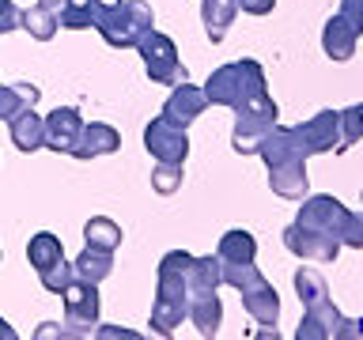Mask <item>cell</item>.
<instances>
[{
    "label": "cell",
    "instance_id": "9c48e42d",
    "mask_svg": "<svg viewBox=\"0 0 363 340\" xmlns=\"http://www.w3.org/2000/svg\"><path fill=\"white\" fill-rule=\"evenodd\" d=\"M295 220L314 227V231H322V234H333L337 242L345 246V234H348V223H352V208H345V204H340L337 197H329V193H318V197H303Z\"/></svg>",
    "mask_w": 363,
    "mask_h": 340
},
{
    "label": "cell",
    "instance_id": "e575fe53",
    "mask_svg": "<svg viewBox=\"0 0 363 340\" xmlns=\"http://www.w3.org/2000/svg\"><path fill=\"white\" fill-rule=\"evenodd\" d=\"M345 246H352V249H363V215H359V212H352V223H348Z\"/></svg>",
    "mask_w": 363,
    "mask_h": 340
},
{
    "label": "cell",
    "instance_id": "83f0119b",
    "mask_svg": "<svg viewBox=\"0 0 363 340\" xmlns=\"http://www.w3.org/2000/svg\"><path fill=\"white\" fill-rule=\"evenodd\" d=\"M295 291H299L303 310H306V306H314V302H322V299H329V288H325L322 272H314V268H299V272H295Z\"/></svg>",
    "mask_w": 363,
    "mask_h": 340
},
{
    "label": "cell",
    "instance_id": "4dcf8cb0",
    "mask_svg": "<svg viewBox=\"0 0 363 340\" xmlns=\"http://www.w3.org/2000/svg\"><path fill=\"white\" fill-rule=\"evenodd\" d=\"M38 280H42V288L50 291V295H61L68 283L76 280V272H72V265H68V261L61 257V261H53L50 268H42V272H38Z\"/></svg>",
    "mask_w": 363,
    "mask_h": 340
},
{
    "label": "cell",
    "instance_id": "44dd1931",
    "mask_svg": "<svg viewBox=\"0 0 363 340\" xmlns=\"http://www.w3.org/2000/svg\"><path fill=\"white\" fill-rule=\"evenodd\" d=\"M72 272L84 283H102L113 272V254L110 249H99V246H84V254L72 261Z\"/></svg>",
    "mask_w": 363,
    "mask_h": 340
},
{
    "label": "cell",
    "instance_id": "f35d334b",
    "mask_svg": "<svg viewBox=\"0 0 363 340\" xmlns=\"http://www.w3.org/2000/svg\"><path fill=\"white\" fill-rule=\"evenodd\" d=\"M0 340H16V329H11L4 317H0Z\"/></svg>",
    "mask_w": 363,
    "mask_h": 340
},
{
    "label": "cell",
    "instance_id": "9a60e30c",
    "mask_svg": "<svg viewBox=\"0 0 363 340\" xmlns=\"http://www.w3.org/2000/svg\"><path fill=\"white\" fill-rule=\"evenodd\" d=\"M121 147V132L113 129L106 121H84V132H79V140L72 147L76 159H99V155H113Z\"/></svg>",
    "mask_w": 363,
    "mask_h": 340
},
{
    "label": "cell",
    "instance_id": "f1b7e54d",
    "mask_svg": "<svg viewBox=\"0 0 363 340\" xmlns=\"http://www.w3.org/2000/svg\"><path fill=\"white\" fill-rule=\"evenodd\" d=\"M57 23L68 30H87L95 27V8H91V0H65L57 11Z\"/></svg>",
    "mask_w": 363,
    "mask_h": 340
},
{
    "label": "cell",
    "instance_id": "7c38bea8",
    "mask_svg": "<svg viewBox=\"0 0 363 340\" xmlns=\"http://www.w3.org/2000/svg\"><path fill=\"white\" fill-rule=\"evenodd\" d=\"M144 147H147V155H152V159H163V163H186L189 136H186L182 125L167 121L163 113H159V118L147 121V129H144Z\"/></svg>",
    "mask_w": 363,
    "mask_h": 340
},
{
    "label": "cell",
    "instance_id": "8992f818",
    "mask_svg": "<svg viewBox=\"0 0 363 340\" xmlns=\"http://www.w3.org/2000/svg\"><path fill=\"white\" fill-rule=\"evenodd\" d=\"M277 113L280 106L272 102V95H261L257 102H250V106L235 110V132H231V147L238 155H257L261 140H265V132L277 125Z\"/></svg>",
    "mask_w": 363,
    "mask_h": 340
},
{
    "label": "cell",
    "instance_id": "d4e9b609",
    "mask_svg": "<svg viewBox=\"0 0 363 340\" xmlns=\"http://www.w3.org/2000/svg\"><path fill=\"white\" fill-rule=\"evenodd\" d=\"M216 254H220V261H254L257 257V242H254V234H250V231L235 227V231H227L220 238Z\"/></svg>",
    "mask_w": 363,
    "mask_h": 340
},
{
    "label": "cell",
    "instance_id": "d590c367",
    "mask_svg": "<svg viewBox=\"0 0 363 340\" xmlns=\"http://www.w3.org/2000/svg\"><path fill=\"white\" fill-rule=\"evenodd\" d=\"M238 8L250 11V16H269L277 8V0H238Z\"/></svg>",
    "mask_w": 363,
    "mask_h": 340
},
{
    "label": "cell",
    "instance_id": "5b68a950",
    "mask_svg": "<svg viewBox=\"0 0 363 340\" xmlns=\"http://www.w3.org/2000/svg\"><path fill=\"white\" fill-rule=\"evenodd\" d=\"M136 53H140V61L147 68V76H152V84H167V87H178L186 84L189 72L186 64L178 61V45L167 38V34L159 30H147L140 42H136Z\"/></svg>",
    "mask_w": 363,
    "mask_h": 340
},
{
    "label": "cell",
    "instance_id": "5bb4252c",
    "mask_svg": "<svg viewBox=\"0 0 363 340\" xmlns=\"http://www.w3.org/2000/svg\"><path fill=\"white\" fill-rule=\"evenodd\" d=\"M204 106H208L204 87H193L189 79H186V84H178L174 91H170V98L163 102V118L182 125V129H189V125L204 113Z\"/></svg>",
    "mask_w": 363,
    "mask_h": 340
},
{
    "label": "cell",
    "instance_id": "7402d4cb",
    "mask_svg": "<svg viewBox=\"0 0 363 340\" xmlns=\"http://www.w3.org/2000/svg\"><path fill=\"white\" fill-rule=\"evenodd\" d=\"M220 283H223V261H220V254L193 257V265H189V299H193V295H204V291H220Z\"/></svg>",
    "mask_w": 363,
    "mask_h": 340
},
{
    "label": "cell",
    "instance_id": "7a4b0ae2",
    "mask_svg": "<svg viewBox=\"0 0 363 340\" xmlns=\"http://www.w3.org/2000/svg\"><path fill=\"white\" fill-rule=\"evenodd\" d=\"M95 30L113 50H136L147 30H155V16L147 0H91Z\"/></svg>",
    "mask_w": 363,
    "mask_h": 340
},
{
    "label": "cell",
    "instance_id": "8fae6325",
    "mask_svg": "<svg viewBox=\"0 0 363 340\" xmlns=\"http://www.w3.org/2000/svg\"><path fill=\"white\" fill-rule=\"evenodd\" d=\"M284 246H288L295 257L318 261V265H333L337 254H340V242L333 234H322V231H314V227H306L299 220L284 227Z\"/></svg>",
    "mask_w": 363,
    "mask_h": 340
},
{
    "label": "cell",
    "instance_id": "ab89813d",
    "mask_svg": "<svg viewBox=\"0 0 363 340\" xmlns=\"http://www.w3.org/2000/svg\"><path fill=\"white\" fill-rule=\"evenodd\" d=\"M38 4H42L45 11H53V16H57V11H61V4H65V0H38Z\"/></svg>",
    "mask_w": 363,
    "mask_h": 340
},
{
    "label": "cell",
    "instance_id": "d6986e66",
    "mask_svg": "<svg viewBox=\"0 0 363 340\" xmlns=\"http://www.w3.org/2000/svg\"><path fill=\"white\" fill-rule=\"evenodd\" d=\"M189 322L197 325L201 336H216V333H220V322H223L220 295H216V291L193 295V299H189Z\"/></svg>",
    "mask_w": 363,
    "mask_h": 340
},
{
    "label": "cell",
    "instance_id": "cb8c5ba5",
    "mask_svg": "<svg viewBox=\"0 0 363 340\" xmlns=\"http://www.w3.org/2000/svg\"><path fill=\"white\" fill-rule=\"evenodd\" d=\"M61 257H65V246H61V238H57V234H50V231L30 234V242H27V261H30L34 272L50 268L53 261H61Z\"/></svg>",
    "mask_w": 363,
    "mask_h": 340
},
{
    "label": "cell",
    "instance_id": "60d3db41",
    "mask_svg": "<svg viewBox=\"0 0 363 340\" xmlns=\"http://www.w3.org/2000/svg\"><path fill=\"white\" fill-rule=\"evenodd\" d=\"M359 336H363V317H359Z\"/></svg>",
    "mask_w": 363,
    "mask_h": 340
},
{
    "label": "cell",
    "instance_id": "484cf974",
    "mask_svg": "<svg viewBox=\"0 0 363 340\" xmlns=\"http://www.w3.org/2000/svg\"><path fill=\"white\" fill-rule=\"evenodd\" d=\"M84 238H87V246H99V249H118L121 246V227L110 220V215H91L87 227H84Z\"/></svg>",
    "mask_w": 363,
    "mask_h": 340
},
{
    "label": "cell",
    "instance_id": "6da1fadb",
    "mask_svg": "<svg viewBox=\"0 0 363 340\" xmlns=\"http://www.w3.org/2000/svg\"><path fill=\"white\" fill-rule=\"evenodd\" d=\"M189 265L193 254H186V249H170L159 261L152 302V329L159 336H170L182 322H189Z\"/></svg>",
    "mask_w": 363,
    "mask_h": 340
},
{
    "label": "cell",
    "instance_id": "f546056e",
    "mask_svg": "<svg viewBox=\"0 0 363 340\" xmlns=\"http://www.w3.org/2000/svg\"><path fill=\"white\" fill-rule=\"evenodd\" d=\"M186 163H163V159H155V170H152V189L170 197V193L182 189V178H186Z\"/></svg>",
    "mask_w": 363,
    "mask_h": 340
},
{
    "label": "cell",
    "instance_id": "4fadbf2b",
    "mask_svg": "<svg viewBox=\"0 0 363 340\" xmlns=\"http://www.w3.org/2000/svg\"><path fill=\"white\" fill-rule=\"evenodd\" d=\"M79 132H84V113L76 106H57L50 118H45V147H53V152L72 155Z\"/></svg>",
    "mask_w": 363,
    "mask_h": 340
},
{
    "label": "cell",
    "instance_id": "603a6c76",
    "mask_svg": "<svg viewBox=\"0 0 363 340\" xmlns=\"http://www.w3.org/2000/svg\"><path fill=\"white\" fill-rule=\"evenodd\" d=\"M42 91L34 87V84H0V121H11V118H19L23 110H30L34 102H38Z\"/></svg>",
    "mask_w": 363,
    "mask_h": 340
},
{
    "label": "cell",
    "instance_id": "52a82bcc",
    "mask_svg": "<svg viewBox=\"0 0 363 340\" xmlns=\"http://www.w3.org/2000/svg\"><path fill=\"white\" fill-rule=\"evenodd\" d=\"M359 322H348L329 299L303 310V322L295 329V340H356Z\"/></svg>",
    "mask_w": 363,
    "mask_h": 340
},
{
    "label": "cell",
    "instance_id": "3957f363",
    "mask_svg": "<svg viewBox=\"0 0 363 340\" xmlns=\"http://www.w3.org/2000/svg\"><path fill=\"white\" fill-rule=\"evenodd\" d=\"M204 95L212 106H227V110H242L250 102H257L261 95H269L265 87V68L257 61H231L220 64L216 72L204 79Z\"/></svg>",
    "mask_w": 363,
    "mask_h": 340
},
{
    "label": "cell",
    "instance_id": "277c9868",
    "mask_svg": "<svg viewBox=\"0 0 363 340\" xmlns=\"http://www.w3.org/2000/svg\"><path fill=\"white\" fill-rule=\"evenodd\" d=\"M223 283L238 291L242 310L254 317L261 329H277L280 322V295L277 288L261 276L254 261H223Z\"/></svg>",
    "mask_w": 363,
    "mask_h": 340
},
{
    "label": "cell",
    "instance_id": "ac0fdd59",
    "mask_svg": "<svg viewBox=\"0 0 363 340\" xmlns=\"http://www.w3.org/2000/svg\"><path fill=\"white\" fill-rule=\"evenodd\" d=\"M8 125H11V144L19 152H38V147H45V118L34 113V106L23 110L19 118H11Z\"/></svg>",
    "mask_w": 363,
    "mask_h": 340
},
{
    "label": "cell",
    "instance_id": "74e56055",
    "mask_svg": "<svg viewBox=\"0 0 363 340\" xmlns=\"http://www.w3.org/2000/svg\"><path fill=\"white\" fill-rule=\"evenodd\" d=\"M95 333H99L102 340H118V336H125V340H140L136 333H129V329H95Z\"/></svg>",
    "mask_w": 363,
    "mask_h": 340
},
{
    "label": "cell",
    "instance_id": "2e32d148",
    "mask_svg": "<svg viewBox=\"0 0 363 340\" xmlns=\"http://www.w3.org/2000/svg\"><path fill=\"white\" fill-rule=\"evenodd\" d=\"M356 45H359V30L352 27L340 11L325 19V27H322V50H325L329 61H348V57L356 53Z\"/></svg>",
    "mask_w": 363,
    "mask_h": 340
},
{
    "label": "cell",
    "instance_id": "30bf717a",
    "mask_svg": "<svg viewBox=\"0 0 363 340\" xmlns=\"http://www.w3.org/2000/svg\"><path fill=\"white\" fill-rule=\"evenodd\" d=\"M306 155H322V152H345V132H340V110H318L314 118H306L303 125H295Z\"/></svg>",
    "mask_w": 363,
    "mask_h": 340
},
{
    "label": "cell",
    "instance_id": "4316f807",
    "mask_svg": "<svg viewBox=\"0 0 363 340\" xmlns=\"http://www.w3.org/2000/svg\"><path fill=\"white\" fill-rule=\"evenodd\" d=\"M57 16L53 11H45L42 4H30V8H23V30L30 34V38H38V42H50L53 34H57Z\"/></svg>",
    "mask_w": 363,
    "mask_h": 340
},
{
    "label": "cell",
    "instance_id": "836d02e7",
    "mask_svg": "<svg viewBox=\"0 0 363 340\" xmlns=\"http://www.w3.org/2000/svg\"><path fill=\"white\" fill-rule=\"evenodd\" d=\"M340 16L363 34V0H340Z\"/></svg>",
    "mask_w": 363,
    "mask_h": 340
},
{
    "label": "cell",
    "instance_id": "e0dca14e",
    "mask_svg": "<svg viewBox=\"0 0 363 340\" xmlns=\"http://www.w3.org/2000/svg\"><path fill=\"white\" fill-rule=\"evenodd\" d=\"M269 189L284 200L306 197V159H288V163L269 166Z\"/></svg>",
    "mask_w": 363,
    "mask_h": 340
},
{
    "label": "cell",
    "instance_id": "ba28073f",
    "mask_svg": "<svg viewBox=\"0 0 363 340\" xmlns=\"http://www.w3.org/2000/svg\"><path fill=\"white\" fill-rule=\"evenodd\" d=\"M65 299V329L68 336H91L99 325V283H84V280H72L68 288L61 291Z\"/></svg>",
    "mask_w": 363,
    "mask_h": 340
},
{
    "label": "cell",
    "instance_id": "d6a6232c",
    "mask_svg": "<svg viewBox=\"0 0 363 340\" xmlns=\"http://www.w3.org/2000/svg\"><path fill=\"white\" fill-rule=\"evenodd\" d=\"M23 27V8H16L11 0H0V34Z\"/></svg>",
    "mask_w": 363,
    "mask_h": 340
},
{
    "label": "cell",
    "instance_id": "8d00e7d4",
    "mask_svg": "<svg viewBox=\"0 0 363 340\" xmlns=\"http://www.w3.org/2000/svg\"><path fill=\"white\" fill-rule=\"evenodd\" d=\"M34 336H38V340H50V336H68V329H61L57 322H45V325H42Z\"/></svg>",
    "mask_w": 363,
    "mask_h": 340
},
{
    "label": "cell",
    "instance_id": "ffe728a7",
    "mask_svg": "<svg viewBox=\"0 0 363 340\" xmlns=\"http://www.w3.org/2000/svg\"><path fill=\"white\" fill-rule=\"evenodd\" d=\"M238 16V0H201V19H204V34L212 42H223L231 23Z\"/></svg>",
    "mask_w": 363,
    "mask_h": 340
},
{
    "label": "cell",
    "instance_id": "1f68e13d",
    "mask_svg": "<svg viewBox=\"0 0 363 340\" xmlns=\"http://www.w3.org/2000/svg\"><path fill=\"white\" fill-rule=\"evenodd\" d=\"M340 132H345V152L352 144L363 140V102H356V106L340 110Z\"/></svg>",
    "mask_w": 363,
    "mask_h": 340
}]
</instances>
